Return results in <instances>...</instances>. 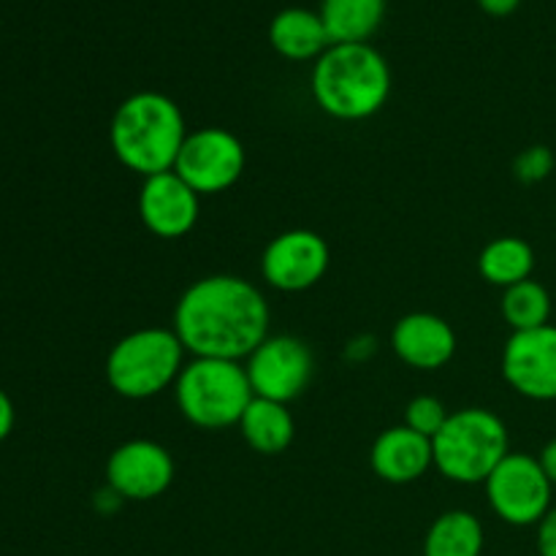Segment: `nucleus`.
I'll list each match as a JSON object with an SVG mask.
<instances>
[{
    "instance_id": "1",
    "label": "nucleus",
    "mask_w": 556,
    "mask_h": 556,
    "mask_svg": "<svg viewBox=\"0 0 556 556\" xmlns=\"http://www.w3.org/2000/svg\"><path fill=\"white\" fill-rule=\"evenodd\" d=\"M269 302L239 275H210L185 288L174 307V334L193 358L242 362L269 337Z\"/></svg>"
},
{
    "instance_id": "2",
    "label": "nucleus",
    "mask_w": 556,
    "mask_h": 556,
    "mask_svg": "<svg viewBox=\"0 0 556 556\" xmlns=\"http://www.w3.org/2000/svg\"><path fill=\"white\" fill-rule=\"evenodd\" d=\"M309 90L329 117L362 123L389 103V60L372 43H331L313 65Z\"/></svg>"
},
{
    "instance_id": "3",
    "label": "nucleus",
    "mask_w": 556,
    "mask_h": 556,
    "mask_svg": "<svg viewBox=\"0 0 556 556\" xmlns=\"http://www.w3.org/2000/svg\"><path fill=\"white\" fill-rule=\"evenodd\" d=\"M188 139L185 114L168 96L141 90L125 98L109 125L114 157L139 177L174 172L179 150Z\"/></svg>"
},
{
    "instance_id": "4",
    "label": "nucleus",
    "mask_w": 556,
    "mask_h": 556,
    "mask_svg": "<svg viewBox=\"0 0 556 556\" xmlns=\"http://www.w3.org/2000/svg\"><path fill=\"white\" fill-rule=\"evenodd\" d=\"M185 348L174 329L144 326L119 337L106 356L109 389L123 400H150L177 383L185 362Z\"/></svg>"
},
{
    "instance_id": "5",
    "label": "nucleus",
    "mask_w": 556,
    "mask_h": 556,
    "mask_svg": "<svg viewBox=\"0 0 556 556\" xmlns=\"http://www.w3.org/2000/svg\"><path fill=\"white\" fill-rule=\"evenodd\" d=\"M434 467L454 483H486L494 467L510 454L508 427L486 407H462L451 413L432 440Z\"/></svg>"
},
{
    "instance_id": "6",
    "label": "nucleus",
    "mask_w": 556,
    "mask_h": 556,
    "mask_svg": "<svg viewBox=\"0 0 556 556\" xmlns=\"http://www.w3.org/2000/svg\"><path fill=\"white\" fill-rule=\"evenodd\" d=\"M174 396L185 421L215 432L237 427L255 394L244 364L226 358H190L174 383Z\"/></svg>"
},
{
    "instance_id": "7",
    "label": "nucleus",
    "mask_w": 556,
    "mask_h": 556,
    "mask_svg": "<svg viewBox=\"0 0 556 556\" xmlns=\"http://www.w3.org/2000/svg\"><path fill=\"white\" fill-rule=\"evenodd\" d=\"M489 508L510 527H538L554 508V486L538 456L510 451L483 483Z\"/></svg>"
},
{
    "instance_id": "8",
    "label": "nucleus",
    "mask_w": 556,
    "mask_h": 556,
    "mask_svg": "<svg viewBox=\"0 0 556 556\" xmlns=\"http://www.w3.org/2000/svg\"><path fill=\"white\" fill-rule=\"evenodd\" d=\"M244 166H248V152L239 136L228 128L206 125L188 134L174 172L199 195H217L239 182Z\"/></svg>"
},
{
    "instance_id": "9",
    "label": "nucleus",
    "mask_w": 556,
    "mask_h": 556,
    "mask_svg": "<svg viewBox=\"0 0 556 556\" xmlns=\"http://www.w3.org/2000/svg\"><path fill=\"white\" fill-rule=\"evenodd\" d=\"M253 394L271 402H293L304 394L315 372V356L307 342L293 334H269L244 364Z\"/></svg>"
},
{
    "instance_id": "10",
    "label": "nucleus",
    "mask_w": 556,
    "mask_h": 556,
    "mask_svg": "<svg viewBox=\"0 0 556 556\" xmlns=\"http://www.w3.org/2000/svg\"><path fill=\"white\" fill-rule=\"evenodd\" d=\"M331 264V250L320 233L293 228L271 239L261 255V275L275 291L302 293L318 286Z\"/></svg>"
},
{
    "instance_id": "11",
    "label": "nucleus",
    "mask_w": 556,
    "mask_h": 556,
    "mask_svg": "<svg viewBox=\"0 0 556 556\" xmlns=\"http://www.w3.org/2000/svg\"><path fill=\"white\" fill-rule=\"evenodd\" d=\"M503 378L519 396L556 402V326L514 331L503 348Z\"/></svg>"
},
{
    "instance_id": "12",
    "label": "nucleus",
    "mask_w": 556,
    "mask_h": 556,
    "mask_svg": "<svg viewBox=\"0 0 556 556\" xmlns=\"http://www.w3.org/2000/svg\"><path fill=\"white\" fill-rule=\"evenodd\" d=\"M172 454L155 440H128L117 445L106 459V486L119 500L147 503L166 492L174 483Z\"/></svg>"
},
{
    "instance_id": "13",
    "label": "nucleus",
    "mask_w": 556,
    "mask_h": 556,
    "mask_svg": "<svg viewBox=\"0 0 556 556\" xmlns=\"http://www.w3.org/2000/svg\"><path fill=\"white\" fill-rule=\"evenodd\" d=\"M136 206L139 220L152 237L182 239L199 223L201 195L177 172H163L141 182Z\"/></svg>"
},
{
    "instance_id": "14",
    "label": "nucleus",
    "mask_w": 556,
    "mask_h": 556,
    "mask_svg": "<svg viewBox=\"0 0 556 556\" xmlns=\"http://www.w3.org/2000/svg\"><path fill=\"white\" fill-rule=\"evenodd\" d=\"M391 348L407 367L434 372L454 358L456 334L440 315L410 313L402 315L391 329Z\"/></svg>"
},
{
    "instance_id": "15",
    "label": "nucleus",
    "mask_w": 556,
    "mask_h": 556,
    "mask_svg": "<svg viewBox=\"0 0 556 556\" xmlns=\"http://www.w3.org/2000/svg\"><path fill=\"white\" fill-rule=\"evenodd\" d=\"M369 465H372V472L380 481L396 483V486L413 483L427 476L429 467H434L432 440L413 432L405 424L391 427L380 432L378 440L372 443Z\"/></svg>"
},
{
    "instance_id": "16",
    "label": "nucleus",
    "mask_w": 556,
    "mask_h": 556,
    "mask_svg": "<svg viewBox=\"0 0 556 556\" xmlns=\"http://www.w3.org/2000/svg\"><path fill=\"white\" fill-rule=\"evenodd\" d=\"M269 43L280 58L304 63V60H318L331 47V38L318 11L293 5L275 14L269 25Z\"/></svg>"
},
{
    "instance_id": "17",
    "label": "nucleus",
    "mask_w": 556,
    "mask_h": 556,
    "mask_svg": "<svg viewBox=\"0 0 556 556\" xmlns=\"http://www.w3.org/2000/svg\"><path fill=\"white\" fill-rule=\"evenodd\" d=\"M239 432H242L244 443L264 456H277L282 451L291 448L293 438H296V421H293L291 410L282 402L261 400L253 396L248 410L239 418Z\"/></svg>"
},
{
    "instance_id": "18",
    "label": "nucleus",
    "mask_w": 556,
    "mask_h": 556,
    "mask_svg": "<svg viewBox=\"0 0 556 556\" xmlns=\"http://www.w3.org/2000/svg\"><path fill=\"white\" fill-rule=\"evenodd\" d=\"M331 43H369L386 16V0H320L318 9Z\"/></svg>"
},
{
    "instance_id": "19",
    "label": "nucleus",
    "mask_w": 556,
    "mask_h": 556,
    "mask_svg": "<svg viewBox=\"0 0 556 556\" xmlns=\"http://www.w3.org/2000/svg\"><path fill=\"white\" fill-rule=\"evenodd\" d=\"M478 271L489 286L510 288L530 280L535 271V250L521 237H497L478 255Z\"/></svg>"
},
{
    "instance_id": "20",
    "label": "nucleus",
    "mask_w": 556,
    "mask_h": 556,
    "mask_svg": "<svg viewBox=\"0 0 556 556\" xmlns=\"http://www.w3.org/2000/svg\"><path fill=\"white\" fill-rule=\"evenodd\" d=\"M483 543L486 535L481 519L470 510H445L424 538V556H481Z\"/></svg>"
},
{
    "instance_id": "21",
    "label": "nucleus",
    "mask_w": 556,
    "mask_h": 556,
    "mask_svg": "<svg viewBox=\"0 0 556 556\" xmlns=\"http://www.w3.org/2000/svg\"><path fill=\"white\" fill-rule=\"evenodd\" d=\"M500 313H503L510 331L541 329L552 320V293L546 291V286L530 277V280L505 288Z\"/></svg>"
},
{
    "instance_id": "22",
    "label": "nucleus",
    "mask_w": 556,
    "mask_h": 556,
    "mask_svg": "<svg viewBox=\"0 0 556 556\" xmlns=\"http://www.w3.org/2000/svg\"><path fill=\"white\" fill-rule=\"evenodd\" d=\"M448 416L451 413L445 410V405L438 400V396L421 394L416 396V400L407 402L405 427H410L413 432L424 434V438L434 440L440 434V429L445 427V421H448Z\"/></svg>"
},
{
    "instance_id": "23",
    "label": "nucleus",
    "mask_w": 556,
    "mask_h": 556,
    "mask_svg": "<svg viewBox=\"0 0 556 556\" xmlns=\"http://www.w3.org/2000/svg\"><path fill=\"white\" fill-rule=\"evenodd\" d=\"M556 161H554V152L548 147L535 144V147H527V150L519 152V157L514 161V174L519 182L525 185H538L543 179L552 177Z\"/></svg>"
},
{
    "instance_id": "24",
    "label": "nucleus",
    "mask_w": 556,
    "mask_h": 556,
    "mask_svg": "<svg viewBox=\"0 0 556 556\" xmlns=\"http://www.w3.org/2000/svg\"><path fill=\"white\" fill-rule=\"evenodd\" d=\"M538 554L556 556V505L538 525Z\"/></svg>"
},
{
    "instance_id": "25",
    "label": "nucleus",
    "mask_w": 556,
    "mask_h": 556,
    "mask_svg": "<svg viewBox=\"0 0 556 556\" xmlns=\"http://www.w3.org/2000/svg\"><path fill=\"white\" fill-rule=\"evenodd\" d=\"M14 402H11V396L0 389V443H3L11 434V429H14Z\"/></svg>"
},
{
    "instance_id": "26",
    "label": "nucleus",
    "mask_w": 556,
    "mask_h": 556,
    "mask_svg": "<svg viewBox=\"0 0 556 556\" xmlns=\"http://www.w3.org/2000/svg\"><path fill=\"white\" fill-rule=\"evenodd\" d=\"M489 16H510L521 5V0H478Z\"/></svg>"
},
{
    "instance_id": "27",
    "label": "nucleus",
    "mask_w": 556,
    "mask_h": 556,
    "mask_svg": "<svg viewBox=\"0 0 556 556\" xmlns=\"http://www.w3.org/2000/svg\"><path fill=\"white\" fill-rule=\"evenodd\" d=\"M538 462H541L543 472L548 476V481H552V486H556V440H552V443L543 445L541 456H538Z\"/></svg>"
}]
</instances>
